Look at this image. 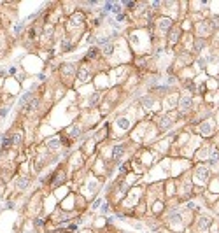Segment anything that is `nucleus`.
I'll return each instance as SVG.
<instances>
[{"label":"nucleus","mask_w":219,"mask_h":233,"mask_svg":"<svg viewBox=\"0 0 219 233\" xmlns=\"http://www.w3.org/2000/svg\"><path fill=\"white\" fill-rule=\"evenodd\" d=\"M61 146H63V144H61V137H53V139H48V140H46V147L53 152L58 151Z\"/></svg>","instance_id":"nucleus-5"},{"label":"nucleus","mask_w":219,"mask_h":233,"mask_svg":"<svg viewBox=\"0 0 219 233\" xmlns=\"http://www.w3.org/2000/svg\"><path fill=\"white\" fill-rule=\"evenodd\" d=\"M77 75H79V79L82 82H88L91 79V72H90V67H88V65H84V63H82V65H81L79 69H77Z\"/></svg>","instance_id":"nucleus-4"},{"label":"nucleus","mask_w":219,"mask_h":233,"mask_svg":"<svg viewBox=\"0 0 219 233\" xmlns=\"http://www.w3.org/2000/svg\"><path fill=\"white\" fill-rule=\"evenodd\" d=\"M172 25H174V23H172L170 18H159L158 20V28L163 32V33H168L170 28H172Z\"/></svg>","instance_id":"nucleus-6"},{"label":"nucleus","mask_w":219,"mask_h":233,"mask_svg":"<svg viewBox=\"0 0 219 233\" xmlns=\"http://www.w3.org/2000/svg\"><path fill=\"white\" fill-rule=\"evenodd\" d=\"M142 107H144L146 111H151V109L154 107V98H153V97H146V98H142Z\"/></svg>","instance_id":"nucleus-14"},{"label":"nucleus","mask_w":219,"mask_h":233,"mask_svg":"<svg viewBox=\"0 0 219 233\" xmlns=\"http://www.w3.org/2000/svg\"><path fill=\"white\" fill-rule=\"evenodd\" d=\"M207 179H209V168L207 167H196L195 168V181L198 184H205L207 182Z\"/></svg>","instance_id":"nucleus-2"},{"label":"nucleus","mask_w":219,"mask_h":233,"mask_svg":"<svg viewBox=\"0 0 219 233\" xmlns=\"http://www.w3.org/2000/svg\"><path fill=\"white\" fill-rule=\"evenodd\" d=\"M123 12V5L118 4V2H114V5H112V9H110V14H114V16H118Z\"/></svg>","instance_id":"nucleus-15"},{"label":"nucleus","mask_w":219,"mask_h":233,"mask_svg":"<svg viewBox=\"0 0 219 233\" xmlns=\"http://www.w3.org/2000/svg\"><path fill=\"white\" fill-rule=\"evenodd\" d=\"M170 126H172V118H170L168 114H163L161 119H159V128L161 130H168Z\"/></svg>","instance_id":"nucleus-11"},{"label":"nucleus","mask_w":219,"mask_h":233,"mask_svg":"<svg viewBox=\"0 0 219 233\" xmlns=\"http://www.w3.org/2000/svg\"><path fill=\"white\" fill-rule=\"evenodd\" d=\"M60 74H61V79H63V81L70 82L74 79V75H76V67L70 65V63H63L60 67Z\"/></svg>","instance_id":"nucleus-1"},{"label":"nucleus","mask_w":219,"mask_h":233,"mask_svg":"<svg viewBox=\"0 0 219 233\" xmlns=\"http://www.w3.org/2000/svg\"><path fill=\"white\" fill-rule=\"evenodd\" d=\"M48 181L51 182V186H60V184L65 182V172H63L61 168H58L56 172H53L49 177H48Z\"/></svg>","instance_id":"nucleus-3"},{"label":"nucleus","mask_w":219,"mask_h":233,"mask_svg":"<svg viewBox=\"0 0 219 233\" xmlns=\"http://www.w3.org/2000/svg\"><path fill=\"white\" fill-rule=\"evenodd\" d=\"M167 35H168L170 44L174 46V44L177 42V39H179V35H180V28H179V26H172V28H170V32L167 33Z\"/></svg>","instance_id":"nucleus-8"},{"label":"nucleus","mask_w":219,"mask_h":233,"mask_svg":"<svg viewBox=\"0 0 219 233\" xmlns=\"http://www.w3.org/2000/svg\"><path fill=\"white\" fill-rule=\"evenodd\" d=\"M123 233H126V231H123Z\"/></svg>","instance_id":"nucleus-22"},{"label":"nucleus","mask_w":219,"mask_h":233,"mask_svg":"<svg viewBox=\"0 0 219 233\" xmlns=\"http://www.w3.org/2000/svg\"><path fill=\"white\" fill-rule=\"evenodd\" d=\"M203 46H205V42H203V41H196V42H195V49H196V51H200Z\"/></svg>","instance_id":"nucleus-18"},{"label":"nucleus","mask_w":219,"mask_h":233,"mask_svg":"<svg viewBox=\"0 0 219 233\" xmlns=\"http://www.w3.org/2000/svg\"><path fill=\"white\" fill-rule=\"evenodd\" d=\"M82 233H91V231H90V230H84V231H82Z\"/></svg>","instance_id":"nucleus-21"},{"label":"nucleus","mask_w":219,"mask_h":233,"mask_svg":"<svg viewBox=\"0 0 219 233\" xmlns=\"http://www.w3.org/2000/svg\"><path fill=\"white\" fill-rule=\"evenodd\" d=\"M196 224H198L200 230H207V228L210 226V219H209V217H205V216H202V217H198Z\"/></svg>","instance_id":"nucleus-13"},{"label":"nucleus","mask_w":219,"mask_h":233,"mask_svg":"<svg viewBox=\"0 0 219 233\" xmlns=\"http://www.w3.org/2000/svg\"><path fill=\"white\" fill-rule=\"evenodd\" d=\"M116 124L119 126L121 130H130V119L125 118V116H119V118L116 119Z\"/></svg>","instance_id":"nucleus-12"},{"label":"nucleus","mask_w":219,"mask_h":233,"mask_svg":"<svg viewBox=\"0 0 219 233\" xmlns=\"http://www.w3.org/2000/svg\"><path fill=\"white\" fill-rule=\"evenodd\" d=\"M102 203H103V198H102V196L95 198V200H93V203H91V209H93V210H97V209H98Z\"/></svg>","instance_id":"nucleus-16"},{"label":"nucleus","mask_w":219,"mask_h":233,"mask_svg":"<svg viewBox=\"0 0 219 233\" xmlns=\"http://www.w3.org/2000/svg\"><path fill=\"white\" fill-rule=\"evenodd\" d=\"M191 105H193V100H191V97L184 95V97L180 98V112H188L189 109H191Z\"/></svg>","instance_id":"nucleus-9"},{"label":"nucleus","mask_w":219,"mask_h":233,"mask_svg":"<svg viewBox=\"0 0 219 233\" xmlns=\"http://www.w3.org/2000/svg\"><path fill=\"white\" fill-rule=\"evenodd\" d=\"M125 18H126V12H121V14H118V16H116V21H125Z\"/></svg>","instance_id":"nucleus-20"},{"label":"nucleus","mask_w":219,"mask_h":233,"mask_svg":"<svg viewBox=\"0 0 219 233\" xmlns=\"http://www.w3.org/2000/svg\"><path fill=\"white\" fill-rule=\"evenodd\" d=\"M123 152H125V146H123V144L114 146V147H112V160H114V161H119L121 158H123Z\"/></svg>","instance_id":"nucleus-7"},{"label":"nucleus","mask_w":219,"mask_h":233,"mask_svg":"<svg viewBox=\"0 0 219 233\" xmlns=\"http://www.w3.org/2000/svg\"><path fill=\"white\" fill-rule=\"evenodd\" d=\"M219 161V152L217 151H214V152H212V158H210V167H214V165H216V163H217Z\"/></svg>","instance_id":"nucleus-17"},{"label":"nucleus","mask_w":219,"mask_h":233,"mask_svg":"<svg viewBox=\"0 0 219 233\" xmlns=\"http://www.w3.org/2000/svg\"><path fill=\"white\" fill-rule=\"evenodd\" d=\"M100 54H102V51L98 49V46H91L86 53V60H97Z\"/></svg>","instance_id":"nucleus-10"},{"label":"nucleus","mask_w":219,"mask_h":233,"mask_svg":"<svg viewBox=\"0 0 219 233\" xmlns=\"http://www.w3.org/2000/svg\"><path fill=\"white\" fill-rule=\"evenodd\" d=\"M109 209H110L109 203H103V205H102V209H100V212H102V214H107V212H109Z\"/></svg>","instance_id":"nucleus-19"}]
</instances>
